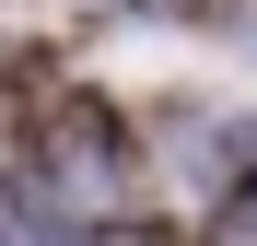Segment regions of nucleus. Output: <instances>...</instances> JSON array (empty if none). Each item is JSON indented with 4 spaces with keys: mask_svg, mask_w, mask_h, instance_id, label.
<instances>
[{
    "mask_svg": "<svg viewBox=\"0 0 257 246\" xmlns=\"http://www.w3.org/2000/svg\"><path fill=\"white\" fill-rule=\"evenodd\" d=\"M94 246H152V234H94Z\"/></svg>",
    "mask_w": 257,
    "mask_h": 246,
    "instance_id": "f257e3e1",
    "label": "nucleus"
}]
</instances>
